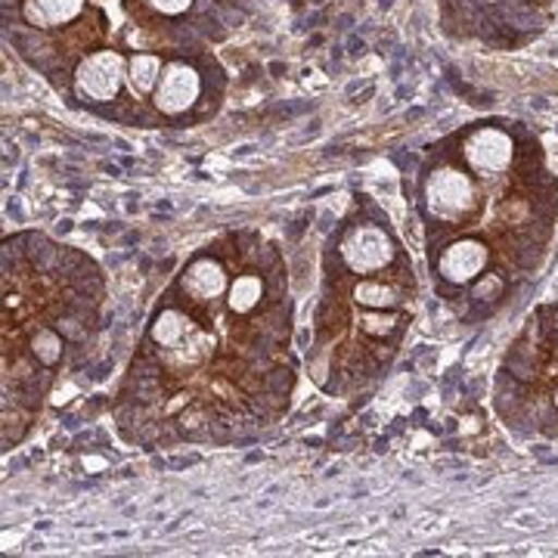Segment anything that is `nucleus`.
I'll list each match as a JSON object with an SVG mask.
<instances>
[{"instance_id": "obj_1", "label": "nucleus", "mask_w": 558, "mask_h": 558, "mask_svg": "<svg viewBox=\"0 0 558 558\" xmlns=\"http://www.w3.org/2000/svg\"><path fill=\"white\" fill-rule=\"evenodd\" d=\"M425 205L428 211L444 223H459L475 211V186L469 174H462L457 168H444L435 171L425 183Z\"/></svg>"}, {"instance_id": "obj_2", "label": "nucleus", "mask_w": 558, "mask_h": 558, "mask_svg": "<svg viewBox=\"0 0 558 558\" xmlns=\"http://www.w3.org/2000/svg\"><path fill=\"white\" fill-rule=\"evenodd\" d=\"M341 258L348 264V270H354L360 277H373L395 258V240L381 227L360 223L348 233V240L341 242Z\"/></svg>"}, {"instance_id": "obj_3", "label": "nucleus", "mask_w": 558, "mask_h": 558, "mask_svg": "<svg viewBox=\"0 0 558 558\" xmlns=\"http://www.w3.org/2000/svg\"><path fill=\"white\" fill-rule=\"evenodd\" d=\"M465 161L478 171V174H499L509 168L512 161V140L502 131H475L465 143Z\"/></svg>"}, {"instance_id": "obj_4", "label": "nucleus", "mask_w": 558, "mask_h": 558, "mask_svg": "<svg viewBox=\"0 0 558 558\" xmlns=\"http://www.w3.org/2000/svg\"><path fill=\"white\" fill-rule=\"evenodd\" d=\"M487 264V245L478 240H459L453 245L444 248V255L438 260L440 277L453 286H465L478 277Z\"/></svg>"}, {"instance_id": "obj_5", "label": "nucleus", "mask_w": 558, "mask_h": 558, "mask_svg": "<svg viewBox=\"0 0 558 558\" xmlns=\"http://www.w3.org/2000/svg\"><path fill=\"white\" fill-rule=\"evenodd\" d=\"M119 69L121 60L116 53H97L94 60H87L81 65V90H84L87 97H94V100H109V97L119 90Z\"/></svg>"}, {"instance_id": "obj_6", "label": "nucleus", "mask_w": 558, "mask_h": 558, "mask_svg": "<svg viewBox=\"0 0 558 558\" xmlns=\"http://www.w3.org/2000/svg\"><path fill=\"white\" fill-rule=\"evenodd\" d=\"M196 94H199L196 72L186 69V65H171L159 87V109H165L168 116H178V112H183L190 102L196 100Z\"/></svg>"}, {"instance_id": "obj_7", "label": "nucleus", "mask_w": 558, "mask_h": 558, "mask_svg": "<svg viewBox=\"0 0 558 558\" xmlns=\"http://www.w3.org/2000/svg\"><path fill=\"white\" fill-rule=\"evenodd\" d=\"M78 7L81 0H35V3H28L25 16L32 22H40V25H57V22L75 16Z\"/></svg>"}, {"instance_id": "obj_8", "label": "nucleus", "mask_w": 558, "mask_h": 558, "mask_svg": "<svg viewBox=\"0 0 558 558\" xmlns=\"http://www.w3.org/2000/svg\"><path fill=\"white\" fill-rule=\"evenodd\" d=\"M354 299L363 307H369V311H385V307H395L400 295L395 286H385L379 279H363L357 289H354Z\"/></svg>"}, {"instance_id": "obj_9", "label": "nucleus", "mask_w": 558, "mask_h": 558, "mask_svg": "<svg viewBox=\"0 0 558 558\" xmlns=\"http://www.w3.org/2000/svg\"><path fill=\"white\" fill-rule=\"evenodd\" d=\"M131 81H134V87H137V94H146L149 87H153V81H156V72H159V60L156 57H134L131 60Z\"/></svg>"}, {"instance_id": "obj_10", "label": "nucleus", "mask_w": 558, "mask_h": 558, "mask_svg": "<svg viewBox=\"0 0 558 558\" xmlns=\"http://www.w3.org/2000/svg\"><path fill=\"white\" fill-rule=\"evenodd\" d=\"M156 3H159L165 13H180V10H186L190 0H156Z\"/></svg>"}, {"instance_id": "obj_11", "label": "nucleus", "mask_w": 558, "mask_h": 558, "mask_svg": "<svg viewBox=\"0 0 558 558\" xmlns=\"http://www.w3.org/2000/svg\"><path fill=\"white\" fill-rule=\"evenodd\" d=\"M69 230H72V220H60L57 223V233H69Z\"/></svg>"}, {"instance_id": "obj_12", "label": "nucleus", "mask_w": 558, "mask_h": 558, "mask_svg": "<svg viewBox=\"0 0 558 558\" xmlns=\"http://www.w3.org/2000/svg\"><path fill=\"white\" fill-rule=\"evenodd\" d=\"M553 400H556V407H558V388H556V395H553Z\"/></svg>"}, {"instance_id": "obj_13", "label": "nucleus", "mask_w": 558, "mask_h": 558, "mask_svg": "<svg viewBox=\"0 0 558 558\" xmlns=\"http://www.w3.org/2000/svg\"><path fill=\"white\" fill-rule=\"evenodd\" d=\"M556 351H558V348H556Z\"/></svg>"}]
</instances>
